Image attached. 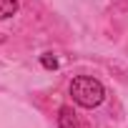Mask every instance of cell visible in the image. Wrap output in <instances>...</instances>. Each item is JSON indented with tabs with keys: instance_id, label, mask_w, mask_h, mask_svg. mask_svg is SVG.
Masks as SVG:
<instances>
[{
	"instance_id": "cell-1",
	"label": "cell",
	"mask_w": 128,
	"mask_h": 128,
	"mask_svg": "<svg viewBox=\"0 0 128 128\" xmlns=\"http://www.w3.org/2000/svg\"><path fill=\"white\" fill-rule=\"evenodd\" d=\"M68 93L70 98L83 106V108H98L103 100H106V88L98 78L93 76H76L68 86Z\"/></svg>"
},
{
	"instance_id": "cell-2",
	"label": "cell",
	"mask_w": 128,
	"mask_h": 128,
	"mask_svg": "<svg viewBox=\"0 0 128 128\" xmlns=\"http://www.w3.org/2000/svg\"><path fill=\"white\" fill-rule=\"evenodd\" d=\"M58 128H83L80 126V118L76 116V110L70 106H63L60 113H58Z\"/></svg>"
},
{
	"instance_id": "cell-3",
	"label": "cell",
	"mask_w": 128,
	"mask_h": 128,
	"mask_svg": "<svg viewBox=\"0 0 128 128\" xmlns=\"http://www.w3.org/2000/svg\"><path fill=\"white\" fill-rule=\"evenodd\" d=\"M18 13V0H0V20H8Z\"/></svg>"
},
{
	"instance_id": "cell-4",
	"label": "cell",
	"mask_w": 128,
	"mask_h": 128,
	"mask_svg": "<svg viewBox=\"0 0 128 128\" xmlns=\"http://www.w3.org/2000/svg\"><path fill=\"white\" fill-rule=\"evenodd\" d=\"M40 66L48 68V70H55V68H58V58H55L53 53H43V55H40Z\"/></svg>"
},
{
	"instance_id": "cell-5",
	"label": "cell",
	"mask_w": 128,
	"mask_h": 128,
	"mask_svg": "<svg viewBox=\"0 0 128 128\" xmlns=\"http://www.w3.org/2000/svg\"><path fill=\"white\" fill-rule=\"evenodd\" d=\"M3 40H5V35H0V43H3Z\"/></svg>"
}]
</instances>
